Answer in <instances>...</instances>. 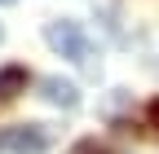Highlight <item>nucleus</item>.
Wrapping results in <instances>:
<instances>
[{"mask_svg":"<svg viewBox=\"0 0 159 154\" xmlns=\"http://www.w3.org/2000/svg\"><path fill=\"white\" fill-rule=\"evenodd\" d=\"M0 35H5V31H0Z\"/></svg>","mask_w":159,"mask_h":154,"instance_id":"7","label":"nucleus"},{"mask_svg":"<svg viewBox=\"0 0 159 154\" xmlns=\"http://www.w3.org/2000/svg\"><path fill=\"white\" fill-rule=\"evenodd\" d=\"M0 150L5 154H44L49 150V128L44 123H18L0 132Z\"/></svg>","mask_w":159,"mask_h":154,"instance_id":"2","label":"nucleus"},{"mask_svg":"<svg viewBox=\"0 0 159 154\" xmlns=\"http://www.w3.org/2000/svg\"><path fill=\"white\" fill-rule=\"evenodd\" d=\"M40 92H44V101L62 106V110H75L80 106V92L71 79H57V75H49V79H40Z\"/></svg>","mask_w":159,"mask_h":154,"instance_id":"3","label":"nucleus"},{"mask_svg":"<svg viewBox=\"0 0 159 154\" xmlns=\"http://www.w3.org/2000/svg\"><path fill=\"white\" fill-rule=\"evenodd\" d=\"M0 5H18V0H0Z\"/></svg>","mask_w":159,"mask_h":154,"instance_id":"6","label":"nucleus"},{"mask_svg":"<svg viewBox=\"0 0 159 154\" xmlns=\"http://www.w3.org/2000/svg\"><path fill=\"white\" fill-rule=\"evenodd\" d=\"M44 44L57 53V57H66V62H75V66H97L93 62V40H89V31L75 22V18H57V22H49L44 27Z\"/></svg>","mask_w":159,"mask_h":154,"instance_id":"1","label":"nucleus"},{"mask_svg":"<svg viewBox=\"0 0 159 154\" xmlns=\"http://www.w3.org/2000/svg\"><path fill=\"white\" fill-rule=\"evenodd\" d=\"M150 123H155V128H159V101H155V106H150Z\"/></svg>","mask_w":159,"mask_h":154,"instance_id":"5","label":"nucleus"},{"mask_svg":"<svg viewBox=\"0 0 159 154\" xmlns=\"http://www.w3.org/2000/svg\"><path fill=\"white\" fill-rule=\"evenodd\" d=\"M27 66H5L0 71V97H18V92H27Z\"/></svg>","mask_w":159,"mask_h":154,"instance_id":"4","label":"nucleus"}]
</instances>
